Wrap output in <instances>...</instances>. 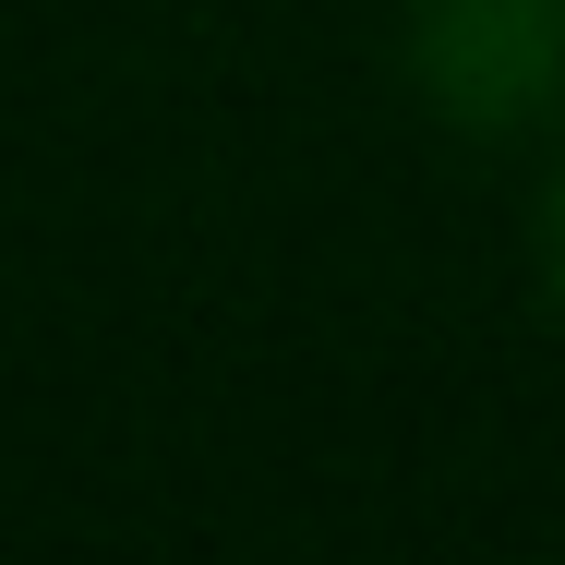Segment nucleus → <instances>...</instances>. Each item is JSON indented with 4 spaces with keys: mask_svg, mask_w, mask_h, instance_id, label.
<instances>
[{
    "mask_svg": "<svg viewBox=\"0 0 565 565\" xmlns=\"http://www.w3.org/2000/svg\"><path fill=\"white\" fill-rule=\"evenodd\" d=\"M542 277H554V301H565V181H554V217H542Z\"/></svg>",
    "mask_w": 565,
    "mask_h": 565,
    "instance_id": "2",
    "label": "nucleus"
},
{
    "mask_svg": "<svg viewBox=\"0 0 565 565\" xmlns=\"http://www.w3.org/2000/svg\"><path fill=\"white\" fill-rule=\"evenodd\" d=\"M422 97L469 132H518L565 85V0H422L409 12Z\"/></svg>",
    "mask_w": 565,
    "mask_h": 565,
    "instance_id": "1",
    "label": "nucleus"
}]
</instances>
